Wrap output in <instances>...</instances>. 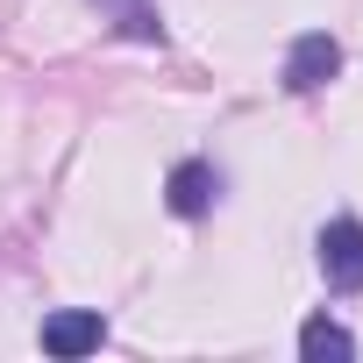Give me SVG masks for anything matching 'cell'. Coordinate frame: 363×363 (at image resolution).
Listing matches in <instances>:
<instances>
[{"instance_id":"1","label":"cell","mask_w":363,"mask_h":363,"mask_svg":"<svg viewBox=\"0 0 363 363\" xmlns=\"http://www.w3.org/2000/svg\"><path fill=\"white\" fill-rule=\"evenodd\" d=\"M320 271L335 292H363V221H328L320 228Z\"/></svg>"},{"instance_id":"2","label":"cell","mask_w":363,"mask_h":363,"mask_svg":"<svg viewBox=\"0 0 363 363\" xmlns=\"http://www.w3.org/2000/svg\"><path fill=\"white\" fill-rule=\"evenodd\" d=\"M335 65H342L335 36H328V29H313V36H299V43H292V57H285V86H292V93H313V86H328V79H335Z\"/></svg>"},{"instance_id":"3","label":"cell","mask_w":363,"mask_h":363,"mask_svg":"<svg viewBox=\"0 0 363 363\" xmlns=\"http://www.w3.org/2000/svg\"><path fill=\"white\" fill-rule=\"evenodd\" d=\"M100 342H107V320H100V313H79V306H72V313H50V320H43V349H50V356H93Z\"/></svg>"},{"instance_id":"4","label":"cell","mask_w":363,"mask_h":363,"mask_svg":"<svg viewBox=\"0 0 363 363\" xmlns=\"http://www.w3.org/2000/svg\"><path fill=\"white\" fill-rule=\"evenodd\" d=\"M214 193H221V178H214V164H178V171H171V186H164L171 214H186V221H200V214L214 207Z\"/></svg>"},{"instance_id":"5","label":"cell","mask_w":363,"mask_h":363,"mask_svg":"<svg viewBox=\"0 0 363 363\" xmlns=\"http://www.w3.org/2000/svg\"><path fill=\"white\" fill-rule=\"evenodd\" d=\"M349 349H356V342H349V328H335V320H306V328H299V356H306V363H328V356L342 363Z\"/></svg>"}]
</instances>
